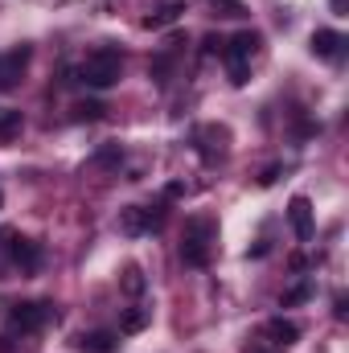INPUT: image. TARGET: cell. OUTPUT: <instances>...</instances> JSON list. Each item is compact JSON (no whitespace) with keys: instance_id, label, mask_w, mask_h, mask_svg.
I'll return each mask as SVG.
<instances>
[{"instance_id":"obj_1","label":"cell","mask_w":349,"mask_h":353,"mask_svg":"<svg viewBox=\"0 0 349 353\" xmlns=\"http://www.w3.org/2000/svg\"><path fill=\"white\" fill-rule=\"evenodd\" d=\"M79 79L94 90H107L115 87L119 79H123V58H119V50H111V46H103V50H94L87 54V62L79 66Z\"/></svg>"},{"instance_id":"obj_2","label":"cell","mask_w":349,"mask_h":353,"mask_svg":"<svg viewBox=\"0 0 349 353\" xmlns=\"http://www.w3.org/2000/svg\"><path fill=\"white\" fill-rule=\"evenodd\" d=\"M210 239H214V222L210 218H189L185 222V239H181V259H185V267L210 263Z\"/></svg>"},{"instance_id":"obj_3","label":"cell","mask_w":349,"mask_h":353,"mask_svg":"<svg viewBox=\"0 0 349 353\" xmlns=\"http://www.w3.org/2000/svg\"><path fill=\"white\" fill-rule=\"evenodd\" d=\"M255 50H259V33H255V29L235 33V37H230V46L222 50V58H226V66H230V83H235V87H243V83H247V62L255 58Z\"/></svg>"},{"instance_id":"obj_4","label":"cell","mask_w":349,"mask_h":353,"mask_svg":"<svg viewBox=\"0 0 349 353\" xmlns=\"http://www.w3.org/2000/svg\"><path fill=\"white\" fill-rule=\"evenodd\" d=\"M0 239H4V255L21 267V271H29V275H33V271L41 267V243L25 239V234H21V230H12V226H4V230H0Z\"/></svg>"},{"instance_id":"obj_5","label":"cell","mask_w":349,"mask_h":353,"mask_svg":"<svg viewBox=\"0 0 349 353\" xmlns=\"http://www.w3.org/2000/svg\"><path fill=\"white\" fill-rule=\"evenodd\" d=\"M119 226H123V234L161 230L165 226V205H128V210H119Z\"/></svg>"},{"instance_id":"obj_6","label":"cell","mask_w":349,"mask_h":353,"mask_svg":"<svg viewBox=\"0 0 349 353\" xmlns=\"http://www.w3.org/2000/svg\"><path fill=\"white\" fill-rule=\"evenodd\" d=\"M50 316H54V304H46V300H25V304L8 308V321L21 333H37L41 325H50Z\"/></svg>"},{"instance_id":"obj_7","label":"cell","mask_w":349,"mask_h":353,"mask_svg":"<svg viewBox=\"0 0 349 353\" xmlns=\"http://www.w3.org/2000/svg\"><path fill=\"white\" fill-rule=\"evenodd\" d=\"M29 58H33V50H29V46H12V50H4V54H0V90H12L21 79H25Z\"/></svg>"},{"instance_id":"obj_8","label":"cell","mask_w":349,"mask_h":353,"mask_svg":"<svg viewBox=\"0 0 349 353\" xmlns=\"http://www.w3.org/2000/svg\"><path fill=\"white\" fill-rule=\"evenodd\" d=\"M288 222H292L296 239L308 243L312 230H317V226H312V201H308V197H292V201H288Z\"/></svg>"},{"instance_id":"obj_9","label":"cell","mask_w":349,"mask_h":353,"mask_svg":"<svg viewBox=\"0 0 349 353\" xmlns=\"http://www.w3.org/2000/svg\"><path fill=\"white\" fill-rule=\"evenodd\" d=\"M74 350L79 353H115L119 350V337H115V333H103V329L79 333V337H74Z\"/></svg>"},{"instance_id":"obj_10","label":"cell","mask_w":349,"mask_h":353,"mask_svg":"<svg viewBox=\"0 0 349 353\" xmlns=\"http://www.w3.org/2000/svg\"><path fill=\"white\" fill-rule=\"evenodd\" d=\"M341 46H346V37H341L337 29H317V33H312V41H308V50H312L317 58H337V54H341Z\"/></svg>"},{"instance_id":"obj_11","label":"cell","mask_w":349,"mask_h":353,"mask_svg":"<svg viewBox=\"0 0 349 353\" xmlns=\"http://www.w3.org/2000/svg\"><path fill=\"white\" fill-rule=\"evenodd\" d=\"M181 12H185V0H165V4H157V8L144 17V29H165V25H173Z\"/></svg>"},{"instance_id":"obj_12","label":"cell","mask_w":349,"mask_h":353,"mask_svg":"<svg viewBox=\"0 0 349 353\" xmlns=\"http://www.w3.org/2000/svg\"><path fill=\"white\" fill-rule=\"evenodd\" d=\"M263 333L275 341V345H292V341H300V329L292 325V321H283V316H275V321H267L263 325Z\"/></svg>"},{"instance_id":"obj_13","label":"cell","mask_w":349,"mask_h":353,"mask_svg":"<svg viewBox=\"0 0 349 353\" xmlns=\"http://www.w3.org/2000/svg\"><path fill=\"white\" fill-rule=\"evenodd\" d=\"M312 296H317V283H312V279H300L296 288H288V292L279 296V308H296V304H308Z\"/></svg>"},{"instance_id":"obj_14","label":"cell","mask_w":349,"mask_h":353,"mask_svg":"<svg viewBox=\"0 0 349 353\" xmlns=\"http://www.w3.org/2000/svg\"><path fill=\"white\" fill-rule=\"evenodd\" d=\"M148 321H152V308H128L119 316V333H140V329H148Z\"/></svg>"},{"instance_id":"obj_15","label":"cell","mask_w":349,"mask_h":353,"mask_svg":"<svg viewBox=\"0 0 349 353\" xmlns=\"http://www.w3.org/2000/svg\"><path fill=\"white\" fill-rule=\"evenodd\" d=\"M21 128H25V115L21 111H4L0 115V144H12L21 136Z\"/></svg>"},{"instance_id":"obj_16","label":"cell","mask_w":349,"mask_h":353,"mask_svg":"<svg viewBox=\"0 0 349 353\" xmlns=\"http://www.w3.org/2000/svg\"><path fill=\"white\" fill-rule=\"evenodd\" d=\"M123 292H128V296H140V292H144V271L136 263L123 267Z\"/></svg>"},{"instance_id":"obj_17","label":"cell","mask_w":349,"mask_h":353,"mask_svg":"<svg viewBox=\"0 0 349 353\" xmlns=\"http://www.w3.org/2000/svg\"><path fill=\"white\" fill-rule=\"evenodd\" d=\"M210 4H214L222 17H247V4H243V0H210Z\"/></svg>"},{"instance_id":"obj_18","label":"cell","mask_w":349,"mask_h":353,"mask_svg":"<svg viewBox=\"0 0 349 353\" xmlns=\"http://www.w3.org/2000/svg\"><path fill=\"white\" fill-rule=\"evenodd\" d=\"M103 111H107L103 103H79V107H74V119H90V123H94V119H103Z\"/></svg>"},{"instance_id":"obj_19","label":"cell","mask_w":349,"mask_h":353,"mask_svg":"<svg viewBox=\"0 0 349 353\" xmlns=\"http://www.w3.org/2000/svg\"><path fill=\"white\" fill-rule=\"evenodd\" d=\"M279 173H283L279 165H267V169H263V176H259V185H275V181H279Z\"/></svg>"},{"instance_id":"obj_20","label":"cell","mask_w":349,"mask_h":353,"mask_svg":"<svg viewBox=\"0 0 349 353\" xmlns=\"http://www.w3.org/2000/svg\"><path fill=\"white\" fill-rule=\"evenodd\" d=\"M346 312H349V300H346V296H337V304H333V316H337V321H346Z\"/></svg>"},{"instance_id":"obj_21","label":"cell","mask_w":349,"mask_h":353,"mask_svg":"<svg viewBox=\"0 0 349 353\" xmlns=\"http://www.w3.org/2000/svg\"><path fill=\"white\" fill-rule=\"evenodd\" d=\"M329 4H333V12H337V17H346V4H349V0H329Z\"/></svg>"},{"instance_id":"obj_22","label":"cell","mask_w":349,"mask_h":353,"mask_svg":"<svg viewBox=\"0 0 349 353\" xmlns=\"http://www.w3.org/2000/svg\"><path fill=\"white\" fill-rule=\"evenodd\" d=\"M0 201H4V197H0Z\"/></svg>"}]
</instances>
